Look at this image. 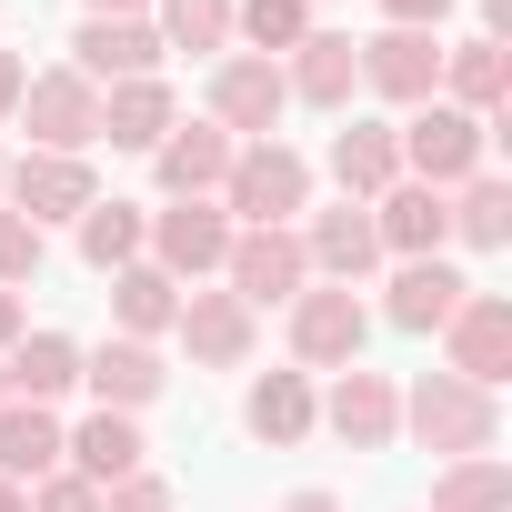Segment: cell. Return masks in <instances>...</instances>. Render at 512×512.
I'll list each match as a JSON object with an SVG mask.
<instances>
[{"instance_id": "obj_1", "label": "cell", "mask_w": 512, "mask_h": 512, "mask_svg": "<svg viewBox=\"0 0 512 512\" xmlns=\"http://www.w3.org/2000/svg\"><path fill=\"white\" fill-rule=\"evenodd\" d=\"M221 211L241 231H292V211H312V161L292 141H241L221 171Z\"/></svg>"}, {"instance_id": "obj_2", "label": "cell", "mask_w": 512, "mask_h": 512, "mask_svg": "<svg viewBox=\"0 0 512 512\" xmlns=\"http://www.w3.org/2000/svg\"><path fill=\"white\" fill-rule=\"evenodd\" d=\"M402 422L422 432V452H442V462H472V452H492L502 442V402L492 392H472L462 372H422L412 392H402Z\"/></svg>"}, {"instance_id": "obj_3", "label": "cell", "mask_w": 512, "mask_h": 512, "mask_svg": "<svg viewBox=\"0 0 512 512\" xmlns=\"http://www.w3.org/2000/svg\"><path fill=\"white\" fill-rule=\"evenodd\" d=\"M392 141H402V171H412L422 191H452V181L482 171V141H492V131H482L472 111H452V101H422Z\"/></svg>"}, {"instance_id": "obj_4", "label": "cell", "mask_w": 512, "mask_h": 512, "mask_svg": "<svg viewBox=\"0 0 512 512\" xmlns=\"http://www.w3.org/2000/svg\"><path fill=\"white\" fill-rule=\"evenodd\" d=\"M282 111H292L282 61L221 51V71H211V131H231V141H282Z\"/></svg>"}, {"instance_id": "obj_5", "label": "cell", "mask_w": 512, "mask_h": 512, "mask_svg": "<svg viewBox=\"0 0 512 512\" xmlns=\"http://www.w3.org/2000/svg\"><path fill=\"white\" fill-rule=\"evenodd\" d=\"M231 302L241 312H272V302H302L312 292V251L302 231H231Z\"/></svg>"}, {"instance_id": "obj_6", "label": "cell", "mask_w": 512, "mask_h": 512, "mask_svg": "<svg viewBox=\"0 0 512 512\" xmlns=\"http://www.w3.org/2000/svg\"><path fill=\"white\" fill-rule=\"evenodd\" d=\"M21 121H31V151H71V161H81V151L101 141V91H91L71 61H61V71H31V81H21Z\"/></svg>"}, {"instance_id": "obj_7", "label": "cell", "mask_w": 512, "mask_h": 512, "mask_svg": "<svg viewBox=\"0 0 512 512\" xmlns=\"http://www.w3.org/2000/svg\"><path fill=\"white\" fill-rule=\"evenodd\" d=\"M362 342H372L362 292L322 282V292H302V302H292V352H302L312 372H352V362H362Z\"/></svg>"}, {"instance_id": "obj_8", "label": "cell", "mask_w": 512, "mask_h": 512, "mask_svg": "<svg viewBox=\"0 0 512 512\" xmlns=\"http://www.w3.org/2000/svg\"><path fill=\"white\" fill-rule=\"evenodd\" d=\"M442 342H452V372L472 392H502V372H512V302L502 292H462V312L442 322Z\"/></svg>"}, {"instance_id": "obj_9", "label": "cell", "mask_w": 512, "mask_h": 512, "mask_svg": "<svg viewBox=\"0 0 512 512\" xmlns=\"http://www.w3.org/2000/svg\"><path fill=\"white\" fill-rule=\"evenodd\" d=\"M0 181H11V211L41 231V221H81L101 191H91V161H71V151H31V161H11V171H0Z\"/></svg>"}, {"instance_id": "obj_10", "label": "cell", "mask_w": 512, "mask_h": 512, "mask_svg": "<svg viewBox=\"0 0 512 512\" xmlns=\"http://www.w3.org/2000/svg\"><path fill=\"white\" fill-rule=\"evenodd\" d=\"M151 251H161L171 282H201V272L231 262V211H221V201H171V211L151 221Z\"/></svg>"}, {"instance_id": "obj_11", "label": "cell", "mask_w": 512, "mask_h": 512, "mask_svg": "<svg viewBox=\"0 0 512 512\" xmlns=\"http://www.w3.org/2000/svg\"><path fill=\"white\" fill-rule=\"evenodd\" d=\"M71 71L101 91V81H161V31L151 21H81L71 31Z\"/></svg>"}, {"instance_id": "obj_12", "label": "cell", "mask_w": 512, "mask_h": 512, "mask_svg": "<svg viewBox=\"0 0 512 512\" xmlns=\"http://www.w3.org/2000/svg\"><path fill=\"white\" fill-rule=\"evenodd\" d=\"M362 81L382 91V101H442V41L432 31H382V41H362Z\"/></svg>"}, {"instance_id": "obj_13", "label": "cell", "mask_w": 512, "mask_h": 512, "mask_svg": "<svg viewBox=\"0 0 512 512\" xmlns=\"http://www.w3.org/2000/svg\"><path fill=\"white\" fill-rule=\"evenodd\" d=\"M141 462H151V442H141V422H131V412H91L81 432H61V472H81L91 492L131 482Z\"/></svg>"}, {"instance_id": "obj_14", "label": "cell", "mask_w": 512, "mask_h": 512, "mask_svg": "<svg viewBox=\"0 0 512 512\" xmlns=\"http://www.w3.org/2000/svg\"><path fill=\"white\" fill-rule=\"evenodd\" d=\"M231 131H211V121H171V141L151 151V171H161V191L171 201H211L221 191V171H231Z\"/></svg>"}, {"instance_id": "obj_15", "label": "cell", "mask_w": 512, "mask_h": 512, "mask_svg": "<svg viewBox=\"0 0 512 512\" xmlns=\"http://www.w3.org/2000/svg\"><path fill=\"white\" fill-rule=\"evenodd\" d=\"M322 422H332V432H342L352 452H382V442L402 432V392H392V372H362V362H352V372L332 382Z\"/></svg>"}, {"instance_id": "obj_16", "label": "cell", "mask_w": 512, "mask_h": 512, "mask_svg": "<svg viewBox=\"0 0 512 512\" xmlns=\"http://www.w3.org/2000/svg\"><path fill=\"white\" fill-rule=\"evenodd\" d=\"M302 251H312V272H322V282H342V292H352V282H362V272L382 262V231H372V201H342V211H322V221L302 231Z\"/></svg>"}, {"instance_id": "obj_17", "label": "cell", "mask_w": 512, "mask_h": 512, "mask_svg": "<svg viewBox=\"0 0 512 512\" xmlns=\"http://www.w3.org/2000/svg\"><path fill=\"white\" fill-rule=\"evenodd\" d=\"M372 231H382V251H402V262H432V251L452 241V211H442V191L392 181V191L372 201Z\"/></svg>"}, {"instance_id": "obj_18", "label": "cell", "mask_w": 512, "mask_h": 512, "mask_svg": "<svg viewBox=\"0 0 512 512\" xmlns=\"http://www.w3.org/2000/svg\"><path fill=\"white\" fill-rule=\"evenodd\" d=\"M282 91H292V101H312V111H342V101L362 91V41H342V31H312V41L292 51Z\"/></svg>"}, {"instance_id": "obj_19", "label": "cell", "mask_w": 512, "mask_h": 512, "mask_svg": "<svg viewBox=\"0 0 512 512\" xmlns=\"http://www.w3.org/2000/svg\"><path fill=\"white\" fill-rule=\"evenodd\" d=\"M181 342L201 372H241L251 362V312L231 292H181Z\"/></svg>"}, {"instance_id": "obj_20", "label": "cell", "mask_w": 512, "mask_h": 512, "mask_svg": "<svg viewBox=\"0 0 512 512\" xmlns=\"http://www.w3.org/2000/svg\"><path fill=\"white\" fill-rule=\"evenodd\" d=\"M0 382H11V402H41V412H51V402L81 382V342H71V332H21L11 362H0Z\"/></svg>"}, {"instance_id": "obj_21", "label": "cell", "mask_w": 512, "mask_h": 512, "mask_svg": "<svg viewBox=\"0 0 512 512\" xmlns=\"http://www.w3.org/2000/svg\"><path fill=\"white\" fill-rule=\"evenodd\" d=\"M171 121H181V111H171V81H111V91H101V141H111V151H161Z\"/></svg>"}, {"instance_id": "obj_22", "label": "cell", "mask_w": 512, "mask_h": 512, "mask_svg": "<svg viewBox=\"0 0 512 512\" xmlns=\"http://www.w3.org/2000/svg\"><path fill=\"white\" fill-rule=\"evenodd\" d=\"M332 181H342V201H382V191L402 181V141H392L382 121L332 131Z\"/></svg>"}, {"instance_id": "obj_23", "label": "cell", "mask_w": 512, "mask_h": 512, "mask_svg": "<svg viewBox=\"0 0 512 512\" xmlns=\"http://www.w3.org/2000/svg\"><path fill=\"white\" fill-rule=\"evenodd\" d=\"M111 322H121V342L171 332V322H181V282H171L161 262H121V272H111Z\"/></svg>"}, {"instance_id": "obj_24", "label": "cell", "mask_w": 512, "mask_h": 512, "mask_svg": "<svg viewBox=\"0 0 512 512\" xmlns=\"http://www.w3.org/2000/svg\"><path fill=\"white\" fill-rule=\"evenodd\" d=\"M81 382L101 392V412H141V402H161V382H171V372H161V352H151V342H101V352L81 362Z\"/></svg>"}, {"instance_id": "obj_25", "label": "cell", "mask_w": 512, "mask_h": 512, "mask_svg": "<svg viewBox=\"0 0 512 512\" xmlns=\"http://www.w3.org/2000/svg\"><path fill=\"white\" fill-rule=\"evenodd\" d=\"M462 292H472V282L442 262V251H432V262H402V272H392V322H402V332H442V322L462 312Z\"/></svg>"}, {"instance_id": "obj_26", "label": "cell", "mask_w": 512, "mask_h": 512, "mask_svg": "<svg viewBox=\"0 0 512 512\" xmlns=\"http://www.w3.org/2000/svg\"><path fill=\"white\" fill-rule=\"evenodd\" d=\"M61 472V422L41 402H0V482H51Z\"/></svg>"}, {"instance_id": "obj_27", "label": "cell", "mask_w": 512, "mask_h": 512, "mask_svg": "<svg viewBox=\"0 0 512 512\" xmlns=\"http://www.w3.org/2000/svg\"><path fill=\"white\" fill-rule=\"evenodd\" d=\"M241 422L282 452V442H302V432L322 422V402H312V382H302V372H262V382H251V402H241Z\"/></svg>"}, {"instance_id": "obj_28", "label": "cell", "mask_w": 512, "mask_h": 512, "mask_svg": "<svg viewBox=\"0 0 512 512\" xmlns=\"http://www.w3.org/2000/svg\"><path fill=\"white\" fill-rule=\"evenodd\" d=\"M432 512H512V462H502V452L442 462V482H432Z\"/></svg>"}, {"instance_id": "obj_29", "label": "cell", "mask_w": 512, "mask_h": 512, "mask_svg": "<svg viewBox=\"0 0 512 512\" xmlns=\"http://www.w3.org/2000/svg\"><path fill=\"white\" fill-rule=\"evenodd\" d=\"M502 41H462V51H442V91H452V111H502Z\"/></svg>"}, {"instance_id": "obj_30", "label": "cell", "mask_w": 512, "mask_h": 512, "mask_svg": "<svg viewBox=\"0 0 512 512\" xmlns=\"http://www.w3.org/2000/svg\"><path fill=\"white\" fill-rule=\"evenodd\" d=\"M442 211H452V231H462L472 251H502V241H512V191H502L492 171H472L462 191H442Z\"/></svg>"}, {"instance_id": "obj_31", "label": "cell", "mask_w": 512, "mask_h": 512, "mask_svg": "<svg viewBox=\"0 0 512 512\" xmlns=\"http://www.w3.org/2000/svg\"><path fill=\"white\" fill-rule=\"evenodd\" d=\"M141 241H151V221H141L131 201H91V211H81V262H91V272L141 262Z\"/></svg>"}, {"instance_id": "obj_32", "label": "cell", "mask_w": 512, "mask_h": 512, "mask_svg": "<svg viewBox=\"0 0 512 512\" xmlns=\"http://www.w3.org/2000/svg\"><path fill=\"white\" fill-rule=\"evenodd\" d=\"M231 31L251 41V61L302 51V41H312V0H231Z\"/></svg>"}, {"instance_id": "obj_33", "label": "cell", "mask_w": 512, "mask_h": 512, "mask_svg": "<svg viewBox=\"0 0 512 512\" xmlns=\"http://www.w3.org/2000/svg\"><path fill=\"white\" fill-rule=\"evenodd\" d=\"M161 51H221L231 41V0H161Z\"/></svg>"}, {"instance_id": "obj_34", "label": "cell", "mask_w": 512, "mask_h": 512, "mask_svg": "<svg viewBox=\"0 0 512 512\" xmlns=\"http://www.w3.org/2000/svg\"><path fill=\"white\" fill-rule=\"evenodd\" d=\"M31 272H41V231L21 211H0V292H21Z\"/></svg>"}, {"instance_id": "obj_35", "label": "cell", "mask_w": 512, "mask_h": 512, "mask_svg": "<svg viewBox=\"0 0 512 512\" xmlns=\"http://www.w3.org/2000/svg\"><path fill=\"white\" fill-rule=\"evenodd\" d=\"M21 502H31V512H101V492H91L81 472H51V482H31Z\"/></svg>"}, {"instance_id": "obj_36", "label": "cell", "mask_w": 512, "mask_h": 512, "mask_svg": "<svg viewBox=\"0 0 512 512\" xmlns=\"http://www.w3.org/2000/svg\"><path fill=\"white\" fill-rule=\"evenodd\" d=\"M101 512H171V482H161V472H131V482L101 492Z\"/></svg>"}, {"instance_id": "obj_37", "label": "cell", "mask_w": 512, "mask_h": 512, "mask_svg": "<svg viewBox=\"0 0 512 512\" xmlns=\"http://www.w3.org/2000/svg\"><path fill=\"white\" fill-rule=\"evenodd\" d=\"M382 11H392V31H442L452 0H382Z\"/></svg>"}, {"instance_id": "obj_38", "label": "cell", "mask_w": 512, "mask_h": 512, "mask_svg": "<svg viewBox=\"0 0 512 512\" xmlns=\"http://www.w3.org/2000/svg\"><path fill=\"white\" fill-rule=\"evenodd\" d=\"M21 81H31V71H21L11 51H0V121H11V111H21Z\"/></svg>"}, {"instance_id": "obj_39", "label": "cell", "mask_w": 512, "mask_h": 512, "mask_svg": "<svg viewBox=\"0 0 512 512\" xmlns=\"http://www.w3.org/2000/svg\"><path fill=\"white\" fill-rule=\"evenodd\" d=\"M21 332H31V312H21V292H0V352H11Z\"/></svg>"}, {"instance_id": "obj_40", "label": "cell", "mask_w": 512, "mask_h": 512, "mask_svg": "<svg viewBox=\"0 0 512 512\" xmlns=\"http://www.w3.org/2000/svg\"><path fill=\"white\" fill-rule=\"evenodd\" d=\"M151 0H91V21H141Z\"/></svg>"}, {"instance_id": "obj_41", "label": "cell", "mask_w": 512, "mask_h": 512, "mask_svg": "<svg viewBox=\"0 0 512 512\" xmlns=\"http://www.w3.org/2000/svg\"><path fill=\"white\" fill-rule=\"evenodd\" d=\"M282 512H342V502H332V492H292Z\"/></svg>"}, {"instance_id": "obj_42", "label": "cell", "mask_w": 512, "mask_h": 512, "mask_svg": "<svg viewBox=\"0 0 512 512\" xmlns=\"http://www.w3.org/2000/svg\"><path fill=\"white\" fill-rule=\"evenodd\" d=\"M0 512H31V502H21V482H0Z\"/></svg>"}, {"instance_id": "obj_43", "label": "cell", "mask_w": 512, "mask_h": 512, "mask_svg": "<svg viewBox=\"0 0 512 512\" xmlns=\"http://www.w3.org/2000/svg\"><path fill=\"white\" fill-rule=\"evenodd\" d=\"M0 402H11V382H0Z\"/></svg>"}]
</instances>
